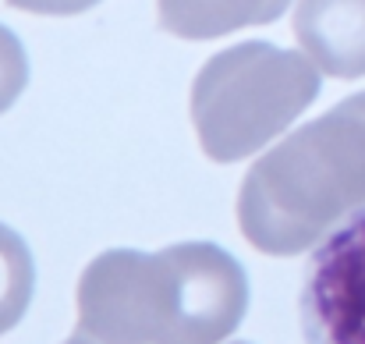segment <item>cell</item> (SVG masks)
Segmentation results:
<instances>
[{
  "mask_svg": "<svg viewBox=\"0 0 365 344\" xmlns=\"http://www.w3.org/2000/svg\"><path fill=\"white\" fill-rule=\"evenodd\" d=\"M160 29L178 39H217L235 29L277 21L291 0H156Z\"/></svg>",
  "mask_w": 365,
  "mask_h": 344,
  "instance_id": "obj_6",
  "label": "cell"
},
{
  "mask_svg": "<svg viewBox=\"0 0 365 344\" xmlns=\"http://www.w3.org/2000/svg\"><path fill=\"white\" fill-rule=\"evenodd\" d=\"M11 7H18V11H32V14H57V18H64V14H82V11H89V7H96L100 0H7Z\"/></svg>",
  "mask_w": 365,
  "mask_h": 344,
  "instance_id": "obj_9",
  "label": "cell"
},
{
  "mask_svg": "<svg viewBox=\"0 0 365 344\" xmlns=\"http://www.w3.org/2000/svg\"><path fill=\"white\" fill-rule=\"evenodd\" d=\"M29 86V57L21 39L0 25V114L21 96V89Z\"/></svg>",
  "mask_w": 365,
  "mask_h": 344,
  "instance_id": "obj_8",
  "label": "cell"
},
{
  "mask_svg": "<svg viewBox=\"0 0 365 344\" xmlns=\"http://www.w3.org/2000/svg\"><path fill=\"white\" fill-rule=\"evenodd\" d=\"M32 288H36V266L29 245L21 241L18 231L0 224V334L25 316Z\"/></svg>",
  "mask_w": 365,
  "mask_h": 344,
  "instance_id": "obj_7",
  "label": "cell"
},
{
  "mask_svg": "<svg viewBox=\"0 0 365 344\" xmlns=\"http://www.w3.org/2000/svg\"><path fill=\"white\" fill-rule=\"evenodd\" d=\"M68 344H103V341H96V338H89L86 330H78V334H75V338H71Z\"/></svg>",
  "mask_w": 365,
  "mask_h": 344,
  "instance_id": "obj_10",
  "label": "cell"
},
{
  "mask_svg": "<svg viewBox=\"0 0 365 344\" xmlns=\"http://www.w3.org/2000/svg\"><path fill=\"white\" fill-rule=\"evenodd\" d=\"M294 36L323 75H365V0H298Z\"/></svg>",
  "mask_w": 365,
  "mask_h": 344,
  "instance_id": "obj_5",
  "label": "cell"
},
{
  "mask_svg": "<svg viewBox=\"0 0 365 344\" xmlns=\"http://www.w3.org/2000/svg\"><path fill=\"white\" fill-rule=\"evenodd\" d=\"M365 206V93L302 124L252 163L238 196L245 238L294 256Z\"/></svg>",
  "mask_w": 365,
  "mask_h": 344,
  "instance_id": "obj_2",
  "label": "cell"
},
{
  "mask_svg": "<svg viewBox=\"0 0 365 344\" xmlns=\"http://www.w3.org/2000/svg\"><path fill=\"white\" fill-rule=\"evenodd\" d=\"M305 344H365V206L327 231L298 291Z\"/></svg>",
  "mask_w": 365,
  "mask_h": 344,
  "instance_id": "obj_4",
  "label": "cell"
},
{
  "mask_svg": "<svg viewBox=\"0 0 365 344\" xmlns=\"http://www.w3.org/2000/svg\"><path fill=\"white\" fill-rule=\"evenodd\" d=\"M82 330L103 344H217L245 316V270L217 245L107 252L82 273Z\"/></svg>",
  "mask_w": 365,
  "mask_h": 344,
  "instance_id": "obj_1",
  "label": "cell"
},
{
  "mask_svg": "<svg viewBox=\"0 0 365 344\" xmlns=\"http://www.w3.org/2000/svg\"><path fill=\"white\" fill-rule=\"evenodd\" d=\"M319 96V68L309 54L248 39L202 64L192 86V124L217 163L259 153Z\"/></svg>",
  "mask_w": 365,
  "mask_h": 344,
  "instance_id": "obj_3",
  "label": "cell"
}]
</instances>
